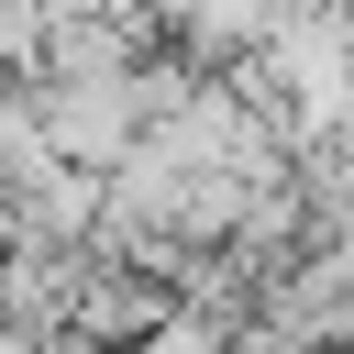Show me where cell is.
I'll return each instance as SVG.
<instances>
[{"label":"cell","instance_id":"6da1fadb","mask_svg":"<svg viewBox=\"0 0 354 354\" xmlns=\"http://www.w3.org/2000/svg\"><path fill=\"white\" fill-rule=\"evenodd\" d=\"M33 88V133H44V155L55 166H111L133 133H144V111H133V77H22Z\"/></svg>","mask_w":354,"mask_h":354},{"label":"cell","instance_id":"7a4b0ae2","mask_svg":"<svg viewBox=\"0 0 354 354\" xmlns=\"http://www.w3.org/2000/svg\"><path fill=\"white\" fill-rule=\"evenodd\" d=\"M166 310H177V299H166V277H144V266H122V254H100V243H88L77 299H66V332H77V343H122V354H133Z\"/></svg>","mask_w":354,"mask_h":354},{"label":"cell","instance_id":"3957f363","mask_svg":"<svg viewBox=\"0 0 354 354\" xmlns=\"http://www.w3.org/2000/svg\"><path fill=\"white\" fill-rule=\"evenodd\" d=\"M44 55V0H0V77H33Z\"/></svg>","mask_w":354,"mask_h":354},{"label":"cell","instance_id":"277c9868","mask_svg":"<svg viewBox=\"0 0 354 354\" xmlns=\"http://www.w3.org/2000/svg\"><path fill=\"white\" fill-rule=\"evenodd\" d=\"M332 155H354V88H343V111H332V133H321Z\"/></svg>","mask_w":354,"mask_h":354},{"label":"cell","instance_id":"5b68a950","mask_svg":"<svg viewBox=\"0 0 354 354\" xmlns=\"http://www.w3.org/2000/svg\"><path fill=\"white\" fill-rule=\"evenodd\" d=\"M44 354H122V343H77V332H55V343H44Z\"/></svg>","mask_w":354,"mask_h":354}]
</instances>
